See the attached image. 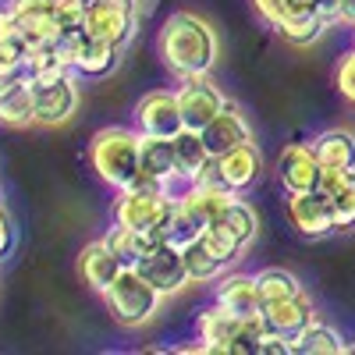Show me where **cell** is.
<instances>
[{
	"label": "cell",
	"mask_w": 355,
	"mask_h": 355,
	"mask_svg": "<svg viewBox=\"0 0 355 355\" xmlns=\"http://www.w3.org/2000/svg\"><path fill=\"white\" fill-rule=\"evenodd\" d=\"M157 46H160V57H164L167 71L178 82L210 75L214 64H217V53H220L214 25L206 21L202 15H192V11L171 15L164 21V28H160Z\"/></svg>",
	"instance_id": "cell-1"
},
{
	"label": "cell",
	"mask_w": 355,
	"mask_h": 355,
	"mask_svg": "<svg viewBox=\"0 0 355 355\" xmlns=\"http://www.w3.org/2000/svg\"><path fill=\"white\" fill-rule=\"evenodd\" d=\"M89 164H93L96 178L103 185H110L114 192L139 185V128H121L110 125L100 128L89 142Z\"/></svg>",
	"instance_id": "cell-2"
},
{
	"label": "cell",
	"mask_w": 355,
	"mask_h": 355,
	"mask_svg": "<svg viewBox=\"0 0 355 355\" xmlns=\"http://www.w3.org/2000/svg\"><path fill=\"white\" fill-rule=\"evenodd\" d=\"M103 302H107V313L121 323V327H146L157 313H160V302H164V291L146 281L135 266H125L117 281L103 291Z\"/></svg>",
	"instance_id": "cell-3"
},
{
	"label": "cell",
	"mask_w": 355,
	"mask_h": 355,
	"mask_svg": "<svg viewBox=\"0 0 355 355\" xmlns=\"http://www.w3.org/2000/svg\"><path fill=\"white\" fill-rule=\"evenodd\" d=\"M178 196H171L167 185H153V182H139L132 189H121L110 206V220L121 224V227H132V231H160L171 217V206H174Z\"/></svg>",
	"instance_id": "cell-4"
},
{
	"label": "cell",
	"mask_w": 355,
	"mask_h": 355,
	"mask_svg": "<svg viewBox=\"0 0 355 355\" xmlns=\"http://www.w3.org/2000/svg\"><path fill=\"white\" fill-rule=\"evenodd\" d=\"M139 28V0H93L85 15V33L114 46H128Z\"/></svg>",
	"instance_id": "cell-5"
},
{
	"label": "cell",
	"mask_w": 355,
	"mask_h": 355,
	"mask_svg": "<svg viewBox=\"0 0 355 355\" xmlns=\"http://www.w3.org/2000/svg\"><path fill=\"white\" fill-rule=\"evenodd\" d=\"M33 93H36V125H43V128L68 125L78 110V85H75L71 71L33 82Z\"/></svg>",
	"instance_id": "cell-6"
},
{
	"label": "cell",
	"mask_w": 355,
	"mask_h": 355,
	"mask_svg": "<svg viewBox=\"0 0 355 355\" xmlns=\"http://www.w3.org/2000/svg\"><path fill=\"white\" fill-rule=\"evenodd\" d=\"M135 128L142 135H160V139H174L185 128V114H182V100L171 89H153L135 103Z\"/></svg>",
	"instance_id": "cell-7"
},
{
	"label": "cell",
	"mask_w": 355,
	"mask_h": 355,
	"mask_svg": "<svg viewBox=\"0 0 355 355\" xmlns=\"http://www.w3.org/2000/svg\"><path fill=\"white\" fill-rule=\"evenodd\" d=\"M274 171L284 192H316L323 178V164L313 150V142H288L277 153Z\"/></svg>",
	"instance_id": "cell-8"
},
{
	"label": "cell",
	"mask_w": 355,
	"mask_h": 355,
	"mask_svg": "<svg viewBox=\"0 0 355 355\" xmlns=\"http://www.w3.org/2000/svg\"><path fill=\"white\" fill-rule=\"evenodd\" d=\"M178 100H182V114H185V128L202 132L214 117L231 103L220 89L210 82V75H199V78H182L178 85Z\"/></svg>",
	"instance_id": "cell-9"
},
{
	"label": "cell",
	"mask_w": 355,
	"mask_h": 355,
	"mask_svg": "<svg viewBox=\"0 0 355 355\" xmlns=\"http://www.w3.org/2000/svg\"><path fill=\"white\" fill-rule=\"evenodd\" d=\"M135 270H139L146 281H153L164 295H174V291H182L185 284H192V281H189V270H185L182 249L171 245V242L150 245V249H146V256L139 259Z\"/></svg>",
	"instance_id": "cell-10"
},
{
	"label": "cell",
	"mask_w": 355,
	"mask_h": 355,
	"mask_svg": "<svg viewBox=\"0 0 355 355\" xmlns=\"http://www.w3.org/2000/svg\"><path fill=\"white\" fill-rule=\"evenodd\" d=\"M284 214H288V224L299 234H306V239H323V234L334 231V210L323 192H288Z\"/></svg>",
	"instance_id": "cell-11"
},
{
	"label": "cell",
	"mask_w": 355,
	"mask_h": 355,
	"mask_svg": "<svg viewBox=\"0 0 355 355\" xmlns=\"http://www.w3.org/2000/svg\"><path fill=\"white\" fill-rule=\"evenodd\" d=\"M242 327H245V316L224 309L220 302H214L206 313H199L196 320V338L206 345L210 355H227V348L242 338Z\"/></svg>",
	"instance_id": "cell-12"
},
{
	"label": "cell",
	"mask_w": 355,
	"mask_h": 355,
	"mask_svg": "<svg viewBox=\"0 0 355 355\" xmlns=\"http://www.w3.org/2000/svg\"><path fill=\"white\" fill-rule=\"evenodd\" d=\"M316 320V306L309 302V295L299 291L291 299H281V302H266L263 306V323L270 334H284V338H299L309 323Z\"/></svg>",
	"instance_id": "cell-13"
},
{
	"label": "cell",
	"mask_w": 355,
	"mask_h": 355,
	"mask_svg": "<svg viewBox=\"0 0 355 355\" xmlns=\"http://www.w3.org/2000/svg\"><path fill=\"white\" fill-rule=\"evenodd\" d=\"M139 182H153V185H174L178 178V160H174V139H160V135H142L139 132Z\"/></svg>",
	"instance_id": "cell-14"
},
{
	"label": "cell",
	"mask_w": 355,
	"mask_h": 355,
	"mask_svg": "<svg viewBox=\"0 0 355 355\" xmlns=\"http://www.w3.org/2000/svg\"><path fill=\"white\" fill-rule=\"evenodd\" d=\"M202 142H206V150H210V157H224L231 150H239V146L252 142V128L245 121V114L234 103H227L214 121L202 128Z\"/></svg>",
	"instance_id": "cell-15"
},
{
	"label": "cell",
	"mask_w": 355,
	"mask_h": 355,
	"mask_svg": "<svg viewBox=\"0 0 355 355\" xmlns=\"http://www.w3.org/2000/svg\"><path fill=\"white\" fill-rule=\"evenodd\" d=\"M217 174H220L224 189H231L234 196H242V192H249L259 182L263 153L256 150V142H245V146H239V150L217 157Z\"/></svg>",
	"instance_id": "cell-16"
},
{
	"label": "cell",
	"mask_w": 355,
	"mask_h": 355,
	"mask_svg": "<svg viewBox=\"0 0 355 355\" xmlns=\"http://www.w3.org/2000/svg\"><path fill=\"white\" fill-rule=\"evenodd\" d=\"M214 302H220L224 309L239 313V316H259L263 313V299H259V288H256V274H220L214 281Z\"/></svg>",
	"instance_id": "cell-17"
},
{
	"label": "cell",
	"mask_w": 355,
	"mask_h": 355,
	"mask_svg": "<svg viewBox=\"0 0 355 355\" xmlns=\"http://www.w3.org/2000/svg\"><path fill=\"white\" fill-rule=\"evenodd\" d=\"M0 121L11 128L36 125V93H33V78L28 75L0 82Z\"/></svg>",
	"instance_id": "cell-18"
},
{
	"label": "cell",
	"mask_w": 355,
	"mask_h": 355,
	"mask_svg": "<svg viewBox=\"0 0 355 355\" xmlns=\"http://www.w3.org/2000/svg\"><path fill=\"white\" fill-rule=\"evenodd\" d=\"M125 266H121V259L114 256V249L100 239V242H89L82 252H78V277L93 288V291H107L114 281H117V274H121Z\"/></svg>",
	"instance_id": "cell-19"
},
{
	"label": "cell",
	"mask_w": 355,
	"mask_h": 355,
	"mask_svg": "<svg viewBox=\"0 0 355 355\" xmlns=\"http://www.w3.org/2000/svg\"><path fill=\"white\" fill-rule=\"evenodd\" d=\"M206 227H210V220H206V217L196 210V202H192L189 196H178L174 206H171L167 224L160 227V234H164V242H171V245H178V249H185V245H192V242L202 239Z\"/></svg>",
	"instance_id": "cell-20"
},
{
	"label": "cell",
	"mask_w": 355,
	"mask_h": 355,
	"mask_svg": "<svg viewBox=\"0 0 355 355\" xmlns=\"http://www.w3.org/2000/svg\"><path fill=\"white\" fill-rule=\"evenodd\" d=\"M174 160H178V178H182L185 185H192L196 178L214 164L210 150H206L202 142V132H192V128H182L174 135Z\"/></svg>",
	"instance_id": "cell-21"
},
{
	"label": "cell",
	"mask_w": 355,
	"mask_h": 355,
	"mask_svg": "<svg viewBox=\"0 0 355 355\" xmlns=\"http://www.w3.org/2000/svg\"><path fill=\"white\" fill-rule=\"evenodd\" d=\"M117 68H121V46L96 40V36L85 40L78 61H75V75H85V78H110Z\"/></svg>",
	"instance_id": "cell-22"
},
{
	"label": "cell",
	"mask_w": 355,
	"mask_h": 355,
	"mask_svg": "<svg viewBox=\"0 0 355 355\" xmlns=\"http://www.w3.org/2000/svg\"><path fill=\"white\" fill-rule=\"evenodd\" d=\"M313 150H316L323 167H331V171H355V135L345 132V128L320 132L313 139Z\"/></svg>",
	"instance_id": "cell-23"
},
{
	"label": "cell",
	"mask_w": 355,
	"mask_h": 355,
	"mask_svg": "<svg viewBox=\"0 0 355 355\" xmlns=\"http://www.w3.org/2000/svg\"><path fill=\"white\" fill-rule=\"evenodd\" d=\"M214 224H220L224 231H231L245 249L252 245V239L259 234V214H256V206L245 202V199H239V196H234V199L224 206V214H220Z\"/></svg>",
	"instance_id": "cell-24"
},
{
	"label": "cell",
	"mask_w": 355,
	"mask_h": 355,
	"mask_svg": "<svg viewBox=\"0 0 355 355\" xmlns=\"http://www.w3.org/2000/svg\"><path fill=\"white\" fill-rule=\"evenodd\" d=\"M327 28H331V21H327V18H323L320 11H309V15H299V18H288V21H281V25L274 28V33H277L284 43H291V46L306 50V46L320 43Z\"/></svg>",
	"instance_id": "cell-25"
},
{
	"label": "cell",
	"mask_w": 355,
	"mask_h": 355,
	"mask_svg": "<svg viewBox=\"0 0 355 355\" xmlns=\"http://www.w3.org/2000/svg\"><path fill=\"white\" fill-rule=\"evenodd\" d=\"M28 53H33V46H28V40L18 33L15 25L0 28V82L21 78L25 64H28Z\"/></svg>",
	"instance_id": "cell-26"
},
{
	"label": "cell",
	"mask_w": 355,
	"mask_h": 355,
	"mask_svg": "<svg viewBox=\"0 0 355 355\" xmlns=\"http://www.w3.org/2000/svg\"><path fill=\"white\" fill-rule=\"evenodd\" d=\"M103 242L114 249V256L121 259V266H139V259L146 256V249L157 245L150 234L132 231V227H121V224H110L107 234H103Z\"/></svg>",
	"instance_id": "cell-27"
},
{
	"label": "cell",
	"mask_w": 355,
	"mask_h": 355,
	"mask_svg": "<svg viewBox=\"0 0 355 355\" xmlns=\"http://www.w3.org/2000/svg\"><path fill=\"white\" fill-rule=\"evenodd\" d=\"M291 345H295V355H341V352H348L345 338H341L334 327H327V323H316V320H313Z\"/></svg>",
	"instance_id": "cell-28"
},
{
	"label": "cell",
	"mask_w": 355,
	"mask_h": 355,
	"mask_svg": "<svg viewBox=\"0 0 355 355\" xmlns=\"http://www.w3.org/2000/svg\"><path fill=\"white\" fill-rule=\"evenodd\" d=\"M182 256H185V270H189V281L192 284H210V281H217L224 274V263L210 252V245H206L202 239L192 242V245H185Z\"/></svg>",
	"instance_id": "cell-29"
},
{
	"label": "cell",
	"mask_w": 355,
	"mask_h": 355,
	"mask_svg": "<svg viewBox=\"0 0 355 355\" xmlns=\"http://www.w3.org/2000/svg\"><path fill=\"white\" fill-rule=\"evenodd\" d=\"M256 288H259V299L263 306L266 302H281V299H291V295H299L302 284L295 274L281 270V266H263V270L256 274Z\"/></svg>",
	"instance_id": "cell-30"
},
{
	"label": "cell",
	"mask_w": 355,
	"mask_h": 355,
	"mask_svg": "<svg viewBox=\"0 0 355 355\" xmlns=\"http://www.w3.org/2000/svg\"><path fill=\"white\" fill-rule=\"evenodd\" d=\"M334 210V231H355V171H345L341 182L327 192Z\"/></svg>",
	"instance_id": "cell-31"
},
{
	"label": "cell",
	"mask_w": 355,
	"mask_h": 355,
	"mask_svg": "<svg viewBox=\"0 0 355 355\" xmlns=\"http://www.w3.org/2000/svg\"><path fill=\"white\" fill-rule=\"evenodd\" d=\"M252 8H256V15H259L266 25L277 28V25L288 21V18H299V15L316 11V0H252Z\"/></svg>",
	"instance_id": "cell-32"
},
{
	"label": "cell",
	"mask_w": 355,
	"mask_h": 355,
	"mask_svg": "<svg viewBox=\"0 0 355 355\" xmlns=\"http://www.w3.org/2000/svg\"><path fill=\"white\" fill-rule=\"evenodd\" d=\"M71 68L64 64V57L57 53L53 43L46 46H33V53H28V64H25V75L33 82H43V78H57V75H68Z\"/></svg>",
	"instance_id": "cell-33"
},
{
	"label": "cell",
	"mask_w": 355,
	"mask_h": 355,
	"mask_svg": "<svg viewBox=\"0 0 355 355\" xmlns=\"http://www.w3.org/2000/svg\"><path fill=\"white\" fill-rule=\"evenodd\" d=\"M202 242L210 245V252H214L224 266H231L234 259H239V256L245 252V245H242L239 239H234L231 231H224L220 224H210V227H206V231H202Z\"/></svg>",
	"instance_id": "cell-34"
},
{
	"label": "cell",
	"mask_w": 355,
	"mask_h": 355,
	"mask_svg": "<svg viewBox=\"0 0 355 355\" xmlns=\"http://www.w3.org/2000/svg\"><path fill=\"white\" fill-rule=\"evenodd\" d=\"M53 15L61 21V28H85L89 0H53Z\"/></svg>",
	"instance_id": "cell-35"
},
{
	"label": "cell",
	"mask_w": 355,
	"mask_h": 355,
	"mask_svg": "<svg viewBox=\"0 0 355 355\" xmlns=\"http://www.w3.org/2000/svg\"><path fill=\"white\" fill-rule=\"evenodd\" d=\"M334 85H338V93H341L348 103H355V50H352V53H345L341 61H338Z\"/></svg>",
	"instance_id": "cell-36"
},
{
	"label": "cell",
	"mask_w": 355,
	"mask_h": 355,
	"mask_svg": "<svg viewBox=\"0 0 355 355\" xmlns=\"http://www.w3.org/2000/svg\"><path fill=\"white\" fill-rule=\"evenodd\" d=\"M256 355H295V345H291V338H284V334H270V331H266Z\"/></svg>",
	"instance_id": "cell-37"
},
{
	"label": "cell",
	"mask_w": 355,
	"mask_h": 355,
	"mask_svg": "<svg viewBox=\"0 0 355 355\" xmlns=\"http://www.w3.org/2000/svg\"><path fill=\"white\" fill-rule=\"evenodd\" d=\"M15 18H25V15H50L53 11V0H8Z\"/></svg>",
	"instance_id": "cell-38"
},
{
	"label": "cell",
	"mask_w": 355,
	"mask_h": 355,
	"mask_svg": "<svg viewBox=\"0 0 355 355\" xmlns=\"http://www.w3.org/2000/svg\"><path fill=\"white\" fill-rule=\"evenodd\" d=\"M15 245V227H11V217L4 214V206H0V259H4Z\"/></svg>",
	"instance_id": "cell-39"
},
{
	"label": "cell",
	"mask_w": 355,
	"mask_h": 355,
	"mask_svg": "<svg viewBox=\"0 0 355 355\" xmlns=\"http://www.w3.org/2000/svg\"><path fill=\"white\" fill-rule=\"evenodd\" d=\"M316 11L334 25V21H338V15H341V0H316Z\"/></svg>",
	"instance_id": "cell-40"
},
{
	"label": "cell",
	"mask_w": 355,
	"mask_h": 355,
	"mask_svg": "<svg viewBox=\"0 0 355 355\" xmlns=\"http://www.w3.org/2000/svg\"><path fill=\"white\" fill-rule=\"evenodd\" d=\"M338 21H345V25L355 28V0H341V15H338Z\"/></svg>",
	"instance_id": "cell-41"
},
{
	"label": "cell",
	"mask_w": 355,
	"mask_h": 355,
	"mask_svg": "<svg viewBox=\"0 0 355 355\" xmlns=\"http://www.w3.org/2000/svg\"><path fill=\"white\" fill-rule=\"evenodd\" d=\"M352 352H355V345H352Z\"/></svg>",
	"instance_id": "cell-42"
},
{
	"label": "cell",
	"mask_w": 355,
	"mask_h": 355,
	"mask_svg": "<svg viewBox=\"0 0 355 355\" xmlns=\"http://www.w3.org/2000/svg\"><path fill=\"white\" fill-rule=\"evenodd\" d=\"M89 4H93V0H89Z\"/></svg>",
	"instance_id": "cell-43"
}]
</instances>
